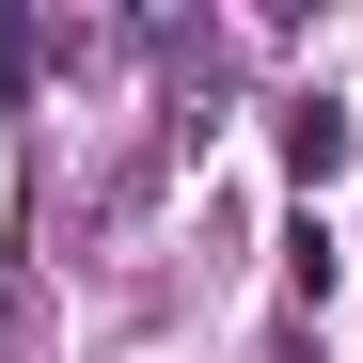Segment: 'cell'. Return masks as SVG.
I'll list each match as a JSON object with an SVG mask.
<instances>
[{"mask_svg": "<svg viewBox=\"0 0 363 363\" xmlns=\"http://www.w3.org/2000/svg\"><path fill=\"white\" fill-rule=\"evenodd\" d=\"M347 158H363V111L347 95H284V174H300V190H332Z\"/></svg>", "mask_w": 363, "mask_h": 363, "instance_id": "6da1fadb", "label": "cell"}, {"mask_svg": "<svg viewBox=\"0 0 363 363\" xmlns=\"http://www.w3.org/2000/svg\"><path fill=\"white\" fill-rule=\"evenodd\" d=\"M284 284H300V300H332V284H347V253H332V221H284Z\"/></svg>", "mask_w": 363, "mask_h": 363, "instance_id": "7a4b0ae2", "label": "cell"}]
</instances>
